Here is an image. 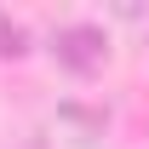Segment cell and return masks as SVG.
Instances as JSON below:
<instances>
[{"label":"cell","instance_id":"7a4b0ae2","mask_svg":"<svg viewBox=\"0 0 149 149\" xmlns=\"http://www.w3.org/2000/svg\"><path fill=\"white\" fill-rule=\"evenodd\" d=\"M23 52H29V29L0 12V57H23Z\"/></svg>","mask_w":149,"mask_h":149},{"label":"cell","instance_id":"3957f363","mask_svg":"<svg viewBox=\"0 0 149 149\" xmlns=\"http://www.w3.org/2000/svg\"><path fill=\"white\" fill-rule=\"evenodd\" d=\"M29 149H52V143H46V138H29Z\"/></svg>","mask_w":149,"mask_h":149},{"label":"cell","instance_id":"6da1fadb","mask_svg":"<svg viewBox=\"0 0 149 149\" xmlns=\"http://www.w3.org/2000/svg\"><path fill=\"white\" fill-rule=\"evenodd\" d=\"M103 52H109V40H103V29H92V23H69V29L52 35V57L63 69H74V74H92L97 63H103Z\"/></svg>","mask_w":149,"mask_h":149}]
</instances>
